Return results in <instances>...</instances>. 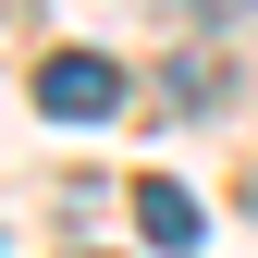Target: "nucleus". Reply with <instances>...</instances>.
<instances>
[{"label": "nucleus", "instance_id": "obj_1", "mask_svg": "<svg viewBox=\"0 0 258 258\" xmlns=\"http://www.w3.org/2000/svg\"><path fill=\"white\" fill-rule=\"evenodd\" d=\"M37 111L49 123H99V111H123V74H111L99 49H49L37 61Z\"/></svg>", "mask_w": 258, "mask_h": 258}, {"label": "nucleus", "instance_id": "obj_2", "mask_svg": "<svg viewBox=\"0 0 258 258\" xmlns=\"http://www.w3.org/2000/svg\"><path fill=\"white\" fill-rule=\"evenodd\" d=\"M136 221H148V246H172V258L209 234V221H197V197H184L172 172H148V184H136Z\"/></svg>", "mask_w": 258, "mask_h": 258}, {"label": "nucleus", "instance_id": "obj_3", "mask_svg": "<svg viewBox=\"0 0 258 258\" xmlns=\"http://www.w3.org/2000/svg\"><path fill=\"white\" fill-rule=\"evenodd\" d=\"M197 13H246V0H197Z\"/></svg>", "mask_w": 258, "mask_h": 258}, {"label": "nucleus", "instance_id": "obj_4", "mask_svg": "<svg viewBox=\"0 0 258 258\" xmlns=\"http://www.w3.org/2000/svg\"><path fill=\"white\" fill-rule=\"evenodd\" d=\"M61 258H99V246H61Z\"/></svg>", "mask_w": 258, "mask_h": 258}, {"label": "nucleus", "instance_id": "obj_5", "mask_svg": "<svg viewBox=\"0 0 258 258\" xmlns=\"http://www.w3.org/2000/svg\"><path fill=\"white\" fill-rule=\"evenodd\" d=\"M246 209H258V172H246Z\"/></svg>", "mask_w": 258, "mask_h": 258}]
</instances>
